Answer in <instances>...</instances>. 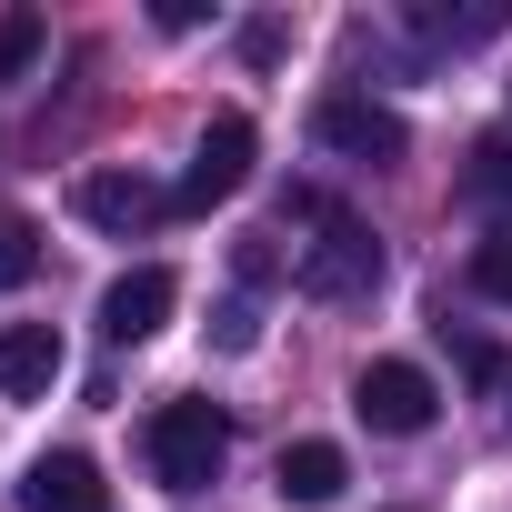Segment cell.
Instances as JSON below:
<instances>
[{
    "label": "cell",
    "mask_w": 512,
    "mask_h": 512,
    "mask_svg": "<svg viewBox=\"0 0 512 512\" xmlns=\"http://www.w3.org/2000/svg\"><path fill=\"white\" fill-rule=\"evenodd\" d=\"M211 342H221V352H251V342H262V312H251V302H221Z\"/></svg>",
    "instance_id": "e0dca14e"
},
{
    "label": "cell",
    "mask_w": 512,
    "mask_h": 512,
    "mask_svg": "<svg viewBox=\"0 0 512 512\" xmlns=\"http://www.w3.org/2000/svg\"><path fill=\"white\" fill-rule=\"evenodd\" d=\"M71 201H81V221H91V231H151V221L171 211V191H161V181H141V171H81V191H71Z\"/></svg>",
    "instance_id": "8992f818"
},
{
    "label": "cell",
    "mask_w": 512,
    "mask_h": 512,
    "mask_svg": "<svg viewBox=\"0 0 512 512\" xmlns=\"http://www.w3.org/2000/svg\"><path fill=\"white\" fill-rule=\"evenodd\" d=\"M41 61V11H11V21H0V81H21Z\"/></svg>",
    "instance_id": "5bb4252c"
},
{
    "label": "cell",
    "mask_w": 512,
    "mask_h": 512,
    "mask_svg": "<svg viewBox=\"0 0 512 512\" xmlns=\"http://www.w3.org/2000/svg\"><path fill=\"white\" fill-rule=\"evenodd\" d=\"M462 201H472V211H492V221L512 231V131H492V141H472V151H462Z\"/></svg>",
    "instance_id": "30bf717a"
},
{
    "label": "cell",
    "mask_w": 512,
    "mask_h": 512,
    "mask_svg": "<svg viewBox=\"0 0 512 512\" xmlns=\"http://www.w3.org/2000/svg\"><path fill=\"white\" fill-rule=\"evenodd\" d=\"M352 412H362L382 442H412V432H432L442 392H432V372H422V362H372V372L352 382Z\"/></svg>",
    "instance_id": "277c9868"
},
{
    "label": "cell",
    "mask_w": 512,
    "mask_h": 512,
    "mask_svg": "<svg viewBox=\"0 0 512 512\" xmlns=\"http://www.w3.org/2000/svg\"><path fill=\"white\" fill-rule=\"evenodd\" d=\"M342 482H352L342 442H292V452H282V502H332Z\"/></svg>",
    "instance_id": "7c38bea8"
},
{
    "label": "cell",
    "mask_w": 512,
    "mask_h": 512,
    "mask_svg": "<svg viewBox=\"0 0 512 512\" xmlns=\"http://www.w3.org/2000/svg\"><path fill=\"white\" fill-rule=\"evenodd\" d=\"M61 382V332L51 322H11L0 332V402H41Z\"/></svg>",
    "instance_id": "9c48e42d"
},
{
    "label": "cell",
    "mask_w": 512,
    "mask_h": 512,
    "mask_svg": "<svg viewBox=\"0 0 512 512\" xmlns=\"http://www.w3.org/2000/svg\"><path fill=\"white\" fill-rule=\"evenodd\" d=\"M141 442H151V482L161 492H211L221 462H231V422L211 402H161Z\"/></svg>",
    "instance_id": "7a4b0ae2"
},
{
    "label": "cell",
    "mask_w": 512,
    "mask_h": 512,
    "mask_svg": "<svg viewBox=\"0 0 512 512\" xmlns=\"http://www.w3.org/2000/svg\"><path fill=\"white\" fill-rule=\"evenodd\" d=\"M171 302H181V282H171L161 262H141V272H121V282L101 292V332L131 352V342H151V332L171 322Z\"/></svg>",
    "instance_id": "52a82bcc"
},
{
    "label": "cell",
    "mask_w": 512,
    "mask_h": 512,
    "mask_svg": "<svg viewBox=\"0 0 512 512\" xmlns=\"http://www.w3.org/2000/svg\"><path fill=\"white\" fill-rule=\"evenodd\" d=\"M251 151H262V141H251V121H241V111H221V121L191 141V171H181L171 211H211V201H231V191L251 181Z\"/></svg>",
    "instance_id": "5b68a950"
},
{
    "label": "cell",
    "mask_w": 512,
    "mask_h": 512,
    "mask_svg": "<svg viewBox=\"0 0 512 512\" xmlns=\"http://www.w3.org/2000/svg\"><path fill=\"white\" fill-rule=\"evenodd\" d=\"M231 272H241L251 292H262V282H282V251H272V231H251V241L231 251Z\"/></svg>",
    "instance_id": "2e32d148"
},
{
    "label": "cell",
    "mask_w": 512,
    "mask_h": 512,
    "mask_svg": "<svg viewBox=\"0 0 512 512\" xmlns=\"http://www.w3.org/2000/svg\"><path fill=\"white\" fill-rule=\"evenodd\" d=\"M312 141H322V151H342V161H372V171L412 151L402 111H382L372 91H322V101H312Z\"/></svg>",
    "instance_id": "3957f363"
},
{
    "label": "cell",
    "mask_w": 512,
    "mask_h": 512,
    "mask_svg": "<svg viewBox=\"0 0 512 512\" xmlns=\"http://www.w3.org/2000/svg\"><path fill=\"white\" fill-rule=\"evenodd\" d=\"M21 512H111V482L91 452H41L21 482Z\"/></svg>",
    "instance_id": "ba28073f"
},
{
    "label": "cell",
    "mask_w": 512,
    "mask_h": 512,
    "mask_svg": "<svg viewBox=\"0 0 512 512\" xmlns=\"http://www.w3.org/2000/svg\"><path fill=\"white\" fill-rule=\"evenodd\" d=\"M462 372H472V382H482V392H492V382H502V372H512V362H502V342H462Z\"/></svg>",
    "instance_id": "ac0fdd59"
},
{
    "label": "cell",
    "mask_w": 512,
    "mask_h": 512,
    "mask_svg": "<svg viewBox=\"0 0 512 512\" xmlns=\"http://www.w3.org/2000/svg\"><path fill=\"white\" fill-rule=\"evenodd\" d=\"M282 221H312L302 262H292V282H302L312 302H362V292L382 282V241H372L342 201H322V191H282Z\"/></svg>",
    "instance_id": "6da1fadb"
},
{
    "label": "cell",
    "mask_w": 512,
    "mask_h": 512,
    "mask_svg": "<svg viewBox=\"0 0 512 512\" xmlns=\"http://www.w3.org/2000/svg\"><path fill=\"white\" fill-rule=\"evenodd\" d=\"M31 272H41V231L21 211H0V292H21Z\"/></svg>",
    "instance_id": "4fadbf2b"
},
{
    "label": "cell",
    "mask_w": 512,
    "mask_h": 512,
    "mask_svg": "<svg viewBox=\"0 0 512 512\" xmlns=\"http://www.w3.org/2000/svg\"><path fill=\"white\" fill-rule=\"evenodd\" d=\"M412 31L442 41V51H472V41H502V31H512V0H472V11H442V0H422Z\"/></svg>",
    "instance_id": "8fae6325"
},
{
    "label": "cell",
    "mask_w": 512,
    "mask_h": 512,
    "mask_svg": "<svg viewBox=\"0 0 512 512\" xmlns=\"http://www.w3.org/2000/svg\"><path fill=\"white\" fill-rule=\"evenodd\" d=\"M472 292H482V302H512V231H492V241L472 251Z\"/></svg>",
    "instance_id": "9a60e30c"
}]
</instances>
